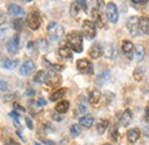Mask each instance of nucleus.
Wrapping results in <instances>:
<instances>
[{
  "instance_id": "nucleus-1",
  "label": "nucleus",
  "mask_w": 149,
  "mask_h": 145,
  "mask_svg": "<svg viewBox=\"0 0 149 145\" xmlns=\"http://www.w3.org/2000/svg\"><path fill=\"white\" fill-rule=\"evenodd\" d=\"M84 35L80 32V31H70L67 36H65V40H67V44L69 45V47L76 52V53H81L83 50H84Z\"/></svg>"
},
{
  "instance_id": "nucleus-2",
  "label": "nucleus",
  "mask_w": 149,
  "mask_h": 145,
  "mask_svg": "<svg viewBox=\"0 0 149 145\" xmlns=\"http://www.w3.org/2000/svg\"><path fill=\"white\" fill-rule=\"evenodd\" d=\"M47 32L49 35V38L53 42H57L58 39H61L62 36L64 35V29L57 22L53 21V22L48 23V25H47Z\"/></svg>"
},
{
  "instance_id": "nucleus-3",
  "label": "nucleus",
  "mask_w": 149,
  "mask_h": 145,
  "mask_svg": "<svg viewBox=\"0 0 149 145\" xmlns=\"http://www.w3.org/2000/svg\"><path fill=\"white\" fill-rule=\"evenodd\" d=\"M42 18L38 11H31L26 16V24L31 30H38L41 25Z\"/></svg>"
},
{
  "instance_id": "nucleus-4",
  "label": "nucleus",
  "mask_w": 149,
  "mask_h": 145,
  "mask_svg": "<svg viewBox=\"0 0 149 145\" xmlns=\"http://www.w3.org/2000/svg\"><path fill=\"white\" fill-rule=\"evenodd\" d=\"M81 34L88 40L93 39L96 36V25L93 21L91 20H84L81 25Z\"/></svg>"
},
{
  "instance_id": "nucleus-5",
  "label": "nucleus",
  "mask_w": 149,
  "mask_h": 145,
  "mask_svg": "<svg viewBox=\"0 0 149 145\" xmlns=\"http://www.w3.org/2000/svg\"><path fill=\"white\" fill-rule=\"evenodd\" d=\"M76 66H77V70L80 72V74H83V75H93L94 72L93 63L88 59L83 58V59L77 60Z\"/></svg>"
},
{
  "instance_id": "nucleus-6",
  "label": "nucleus",
  "mask_w": 149,
  "mask_h": 145,
  "mask_svg": "<svg viewBox=\"0 0 149 145\" xmlns=\"http://www.w3.org/2000/svg\"><path fill=\"white\" fill-rule=\"evenodd\" d=\"M126 28L131 36L136 37L140 31V18L138 16H130L126 21Z\"/></svg>"
},
{
  "instance_id": "nucleus-7",
  "label": "nucleus",
  "mask_w": 149,
  "mask_h": 145,
  "mask_svg": "<svg viewBox=\"0 0 149 145\" xmlns=\"http://www.w3.org/2000/svg\"><path fill=\"white\" fill-rule=\"evenodd\" d=\"M45 83H46L48 87H51V88H57V87H60L61 83H62V77H61L56 72L51 69L49 72H47V75H46V81H45Z\"/></svg>"
},
{
  "instance_id": "nucleus-8",
  "label": "nucleus",
  "mask_w": 149,
  "mask_h": 145,
  "mask_svg": "<svg viewBox=\"0 0 149 145\" xmlns=\"http://www.w3.org/2000/svg\"><path fill=\"white\" fill-rule=\"evenodd\" d=\"M91 15H92V18H93V22L95 23V25L97 28H103L106 25L107 18H106V15L99 8H93L91 11Z\"/></svg>"
},
{
  "instance_id": "nucleus-9",
  "label": "nucleus",
  "mask_w": 149,
  "mask_h": 145,
  "mask_svg": "<svg viewBox=\"0 0 149 145\" xmlns=\"http://www.w3.org/2000/svg\"><path fill=\"white\" fill-rule=\"evenodd\" d=\"M107 9V18H109V21L111 23H117L118 21V9L117 6L113 2H108L106 6Z\"/></svg>"
},
{
  "instance_id": "nucleus-10",
  "label": "nucleus",
  "mask_w": 149,
  "mask_h": 145,
  "mask_svg": "<svg viewBox=\"0 0 149 145\" xmlns=\"http://www.w3.org/2000/svg\"><path fill=\"white\" fill-rule=\"evenodd\" d=\"M19 47V36L16 34V35H14V36L12 37V39L6 44V49H7V51L9 53L15 54V53H17Z\"/></svg>"
},
{
  "instance_id": "nucleus-11",
  "label": "nucleus",
  "mask_w": 149,
  "mask_h": 145,
  "mask_svg": "<svg viewBox=\"0 0 149 145\" xmlns=\"http://www.w3.org/2000/svg\"><path fill=\"white\" fill-rule=\"evenodd\" d=\"M35 69H36V63L32 60H26L22 63L21 69H19V74L22 76H28L31 72H35Z\"/></svg>"
},
{
  "instance_id": "nucleus-12",
  "label": "nucleus",
  "mask_w": 149,
  "mask_h": 145,
  "mask_svg": "<svg viewBox=\"0 0 149 145\" xmlns=\"http://www.w3.org/2000/svg\"><path fill=\"white\" fill-rule=\"evenodd\" d=\"M134 47L135 46L132 44V42L129 40V39H124L122 42V51H123L124 55L130 60L132 59V55L134 53Z\"/></svg>"
},
{
  "instance_id": "nucleus-13",
  "label": "nucleus",
  "mask_w": 149,
  "mask_h": 145,
  "mask_svg": "<svg viewBox=\"0 0 149 145\" xmlns=\"http://www.w3.org/2000/svg\"><path fill=\"white\" fill-rule=\"evenodd\" d=\"M88 55L92 59H99L103 55V47L100 43H94L88 50Z\"/></svg>"
},
{
  "instance_id": "nucleus-14",
  "label": "nucleus",
  "mask_w": 149,
  "mask_h": 145,
  "mask_svg": "<svg viewBox=\"0 0 149 145\" xmlns=\"http://www.w3.org/2000/svg\"><path fill=\"white\" fill-rule=\"evenodd\" d=\"M140 135H141L140 129H138V128H131V129L127 130V132H126L127 142H129L130 144H134V143L140 138Z\"/></svg>"
},
{
  "instance_id": "nucleus-15",
  "label": "nucleus",
  "mask_w": 149,
  "mask_h": 145,
  "mask_svg": "<svg viewBox=\"0 0 149 145\" xmlns=\"http://www.w3.org/2000/svg\"><path fill=\"white\" fill-rule=\"evenodd\" d=\"M132 119H133L132 112H131V109L127 108L122 113V115H120V118H119V123H120L123 127H127L131 122H132Z\"/></svg>"
},
{
  "instance_id": "nucleus-16",
  "label": "nucleus",
  "mask_w": 149,
  "mask_h": 145,
  "mask_svg": "<svg viewBox=\"0 0 149 145\" xmlns=\"http://www.w3.org/2000/svg\"><path fill=\"white\" fill-rule=\"evenodd\" d=\"M7 11H8L9 15H12V16H19V15L24 14V9H23L21 6L16 5V4H13V2L8 4Z\"/></svg>"
},
{
  "instance_id": "nucleus-17",
  "label": "nucleus",
  "mask_w": 149,
  "mask_h": 145,
  "mask_svg": "<svg viewBox=\"0 0 149 145\" xmlns=\"http://www.w3.org/2000/svg\"><path fill=\"white\" fill-rule=\"evenodd\" d=\"M101 92L97 90V89H92V90L88 92V97H87V100H88V103L90 104H97L99 103V100L101 99Z\"/></svg>"
},
{
  "instance_id": "nucleus-18",
  "label": "nucleus",
  "mask_w": 149,
  "mask_h": 145,
  "mask_svg": "<svg viewBox=\"0 0 149 145\" xmlns=\"http://www.w3.org/2000/svg\"><path fill=\"white\" fill-rule=\"evenodd\" d=\"M58 55L62 58V59H65V60H69V59H72V50L69 47V46H61L58 49Z\"/></svg>"
},
{
  "instance_id": "nucleus-19",
  "label": "nucleus",
  "mask_w": 149,
  "mask_h": 145,
  "mask_svg": "<svg viewBox=\"0 0 149 145\" xmlns=\"http://www.w3.org/2000/svg\"><path fill=\"white\" fill-rule=\"evenodd\" d=\"M108 126H109V121L108 120H104V119L97 120V122H96V132L99 135H103L106 132Z\"/></svg>"
},
{
  "instance_id": "nucleus-20",
  "label": "nucleus",
  "mask_w": 149,
  "mask_h": 145,
  "mask_svg": "<svg viewBox=\"0 0 149 145\" xmlns=\"http://www.w3.org/2000/svg\"><path fill=\"white\" fill-rule=\"evenodd\" d=\"M133 55H134V59H135L136 61H141V60L145 58V55H146V50H145V47H143L142 45H135Z\"/></svg>"
},
{
  "instance_id": "nucleus-21",
  "label": "nucleus",
  "mask_w": 149,
  "mask_h": 145,
  "mask_svg": "<svg viewBox=\"0 0 149 145\" xmlns=\"http://www.w3.org/2000/svg\"><path fill=\"white\" fill-rule=\"evenodd\" d=\"M140 31L145 35H149V16L140 18Z\"/></svg>"
},
{
  "instance_id": "nucleus-22",
  "label": "nucleus",
  "mask_w": 149,
  "mask_h": 145,
  "mask_svg": "<svg viewBox=\"0 0 149 145\" xmlns=\"http://www.w3.org/2000/svg\"><path fill=\"white\" fill-rule=\"evenodd\" d=\"M94 123V119L92 115H84L83 118H80L79 119V125H81L83 127L85 128H91L93 126Z\"/></svg>"
},
{
  "instance_id": "nucleus-23",
  "label": "nucleus",
  "mask_w": 149,
  "mask_h": 145,
  "mask_svg": "<svg viewBox=\"0 0 149 145\" xmlns=\"http://www.w3.org/2000/svg\"><path fill=\"white\" fill-rule=\"evenodd\" d=\"M69 106H70V103L68 100H62L61 103H58L55 106V112L60 113V114H64L68 112Z\"/></svg>"
},
{
  "instance_id": "nucleus-24",
  "label": "nucleus",
  "mask_w": 149,
  "mask_h": 145,
  "mask_svg": "<svg viewBox=\"0 0 149 145\" xmlns=\"http://www.w3.org/2000/svg\"><path fill=\"white\" fill-rule=\"evenodd\" d=\"M109 77H110V72L109 70H104V72H102L97 76V78H96L95 82H96L97 85H103L106 82L109 81Z\"/></svg>"
},
{
  "instance_id": "nucleus-25",
  "label": "nucleus",
  "mask_w": 149,
  "mask_h": 145,
  "mask_svg": "<svg viewBox=\"0 0 149 145\" xmlns=\"http://www.w3.org/2000/svg\"><path fill=\"white\" fill-rule=\"evenodd\" d=\"M115 46L112 44H106L104 45V49H103V52H104V56L108 58V59H112L115 56Z\"/></svg>"
},
{
  "instance_id": "nucleus-26",
  "label": "nucleus",
  "mask_w": 149,
  "mask_h": 145,
  "mask_svg": "<svg viewBox=\"0 0 149 145\" xmlns=\"http://www.w3.org/2000/svg\"><path fill=\"white\" fill-rule=\"evenodd\" d=\"M65 92H67V90H65L64 88H61V89L56 90L55 92H53V93L51 94L49 100H51V101H56V100H58L60 98H62V97L65 94Z\"/></svg>"
},
{
  "instance_id": "nucleus-27",
  "label": "nucleus",
  "mask_w": 149,
  "mask_h": 145,
  "mask_svg": "<svg viewBox=\"0 0 149 145\" xmlns=\"http://www.w3.org/2000/svg\"><path fill=\"white\" fill-rule=\"evenodd\" d=\"M17 63H19L17 60H16V61H13V60H10L9 58H3V60H2V67H3L5 69H12V68L16 67Z\"/></svg>"
},
{
  "instance_id": "nucleus-28",
  "label": "nucleus",
  "mask_w": 149,
  "mask_h": 145,
  "mask_svg": "<svg viewBox=\"0 0 149 145\" xmlns=\"http://www.w3.org/2000/svg\"><path fill=\"white\" fill-rule=\"evenodd\" d=\"M46 72H44V70H39V72L35 75V78H33V81L38 83V84H41V83H45V81H46Z\"/></svg>"
},
{
  "instance_id": "nucleus-29",
  "label": "nucleus",
  "mask_w": 149,
  "mask_h": 145,
  "mask_svg": "<svg viewBox=\"0 0 149 145\" xmlns=\"http://www.w3.org/2000/svg\"><path fill=\"white\" fill-rule=\"evenodd\" d=\"M37 47L40 52H46L48 50V42L46 39H38L37 40Z\"/></svg>"
},
{
  "instance_id": "nucleus-30",
  "label": "nucleus",
  "mask_w": 149,
  "mask_h": 145,
  "mask_svg": "<svg viewBox=\"0 0 149 145\" xmlns=\"http://www.w3.org/2000/svg\"><path fill=\"white\" fill-rule=\"evenodd\" d=\"M79 9H80V6L77 4V1H74L71 2L70 5V9H69V13L71 16H77L79 14Z\"/></svg>"
},
{
  "instance_id": "nucleus-31",
  "label": "nucleus",
  "mask_w": 149,
  "mask_h": 145,
  "mask_svg": "<svg viewBox=\"0 0 149 145\" xmlns=\"http://www.w3.org/2000/svg\"><path fill=\"white\" fill-rule=\"evenodd\" d=\"M13 27L16 31H22V29L24 27V20L23 18H15L13 21Z\"/></svg>"
},
{
  "instance_id": "nucleus-32",
  "label": "nucleus",
  "mask_w": 149,
  "mask_h": 145,
  "mask_svg": "<svg viewBox=\"0 0 149 145\" xmlns=\"http://www.w3.org/2000/svg\"><path fill=\"white\" fill-rule=\"evenodd\" d=\"M143 75H145V70H142L141 68H136V69H134V72H133V77H134L138 82L142 81Z\"/></svg>"
},
{
  "instance_id": "nucleus-33",
  "label": "nucleus",
  "mask_w": 149,
  "mask_h": 145,
  "mask_svg": "<svg viewBox=\"0 0 149 145\" xmlns=\"http://www.w3.org/2000/svg\"><path fill=\"white\" fill-rule=\"evenodd\" d=\"M9 118H12L13 120H14V123H15V126L16 127H21V123H19V114L17 113V112H15V111H13V112H10L9 114Z\"/></svg>"
},
{
  "instance_id": "nucleus-34",
  "label": "nucleus",
  "mask_w": 149,
  "mask_h": 145,
  "mask_svg": "<svg viewBox=\"0 0 149 145\" xmlns=\"http://www.w3.org/2000/svg\"><path fill=\"white\" fill-rule=\"evenodd\" d=\"M80 128L78 125H72L71 127H70V135L72 136V137H78L79 135H80Z\"/></svg>"
},
{
  "instance_id": "nucleus-35",
  "label": "nucleus",
  "mask_w": 149,
  "mask_h": 145,
  "mask_svg": "<svg viewBox=\"0 0 149 145\" xmlns=\"http://www.w3.org/2000/svg\"><path fill=\"white\" fill-rule=\"evenodd\" d=\"M110 136H111L112 141H115V142H117V141H118L119 135H118V128L116 127V126L111 128V130H110Z\"/></svg>"
},
{
  "instance_id": "nucleus-36",
  "label": "nucleus",
  "mask_w": 149,
  "mask_h": 145,
  "mask_svg": "<svg viewBox=\"0 0 149 145\" xmlns=\"http://www.w3.org/2000/svg\"><path fill=\"white\" fill-rule=\"evenodd\" d=\"M13 107H14V111L17 112L19 114V113H21V114H24V113H25V108H24L23 106H21L19 104H16V103H15V104L13 105Z\"/></svg>"
},
{
  "instance_id": "nucleus-37",
  "label": "nucleus",
  "mask_w": 149,
  "mask_h": 145,
  "mask_svg": "<svg viewBox=\"0 0 149 145\" xmlns=\"http://www.w3.org/2000/svg\"><path fill=\"white\" fill-rule=\"evenodd\" d=\"M52 119H53L54 121H57V122L62 121V116H61V114L57 113V112H53V113H52Z\"/></svg>"
},
{
  "instance_id": "nucleus-38",
  "label": "nucleus",
  "mask_w": 149,
  "mask_h": 145,
  "mask_svg": "<svg viewBox=\"0 0 149 145\" xmlns=\"http://www.w3.org/2000/svg\"><path fill=\"white\" fill-rule=\"evenodd\" d=\"M78 111H79V113H81V114H85L86 112H87V106L85 105V104H79L78 105Z\"/></svg>"
},
{
  "instance_id": "nucleus-39",
  "label": "nucleus",
  "mask_w": 149,
  "mask_h": 145,
  "mask_svg": "<svg viewBox=\"0 0 149 145\" xmlns=\"http://www.w3.org/2000/svg\"><path fill=\"white\" fill-rule=\"evenodd\" d=\"M25 122H26L28 128H29L30 130H32V129H33V123H32V121H31V119H30L29 116H25Z\"/></svg>"
},
{
  "instance_id": "nucleus-40",
  "label": "nucleus",
  "mask_w": 149,
  "mask_h": 145,
  "mask_svg": "<svg viewBox=\"0 0 149 145\" xmlns=\"http://www.w3.org/2000/svg\"><path fill=\"white\" fill-rule=\"evenodd\" d=\"M77 4L85 11V13H87V6H86V1H83V0H80V1H77Z\"/></svg>"
},
{
  "instance_id": "nucleus-41",
  "label": "nucleus",
  "mask_w": 149,
  "mask_h": 145,
  "mask_svg": "<svg viewBox=\"0 0 149 145\" xmlns=\"http://www.w3.org/2000/svg\"><path fill=\"white\" fill-rule=\"evenodd\" d=\"M7 90H8V83L5 82V80H1V91L5 92Z\"/></svg>"
},
{
  "instance_id": "nucleus-42",
  "label": "nucleus",
  "mask_w": 149,
  "mask_h": 145,
  "mask_svg": "<svg viewBox=\"0 0 149 145\" xmlns=\"http://www.w3.org/2000/svg\"><path fill=\"white\" fill-rule=\"evenodd\" d=\"M38 106H46V104H47V101H46V99L45 98H39L37 101Z\"/></svg>"
},
{
  "instance_id": "nucleus-43",
  "label": "nucleus",
  "mask_w": 149,
  "mask_h": 145,
  "mask_svg": "<svg viewBox=\"0 0 149 145\" xmlns=\"http://www.w3.org/2000/svg\"><path fill=\"white\" fill-rule=\"evenodd\" d=\"M6 145H19V144L16 141H14L13 138H9V139L6 141Z\"/></svg>"
},
{
  "instance_id": "nucleus-44",
  "label": "nucleus",
  "mask_w": 149,
  "mask_h": 145,
  "mask_svg": "<svg viewBox=\"0 0 149 145\" xmlns=\"http://www.w3.org/2000/svg\"><path fill=\"white\" fill-rule=\"evenodd\" d=\"M25 94L28 97H33L36 94V92H35V90H32V89H28V90L25 91Z\"/></svg>"
},
{
  "instance_id": "nucleus-45",
  "label": "nucleus",
  "mask_w": 149,
  "mask_h": 145,
  "mask_svg": "<svg viewBox=\"0 0 149 145\" xmlns=\"http://www.w3.org/2000/svg\"><path fill=\"white\" fill-rule=\"evenodd\" d=\"M145 120L147 122H149V106H147L146 109H145Z\"/></svg>"
},
{
  "instance_id": "nucleus-46",
  "label": "nucleus",
  "mask_w": 149,
  "mask_h": 145,
  "mask_svg": "<svg viewBox=\"0 0 149 145\" xmlns=\"http://www.w3.org/2000/svg\"><path fill=\"white\" fill-rule=\"evenodd\" d=\"M42 143H44L45 145H55V143H54L53 141H51V139H46V138L42 139Z\"/></svg>"
},
{
  "instance_id": "nucleus-47",
  "label": "nucleus",
  "mask_w": 149,
  "mask_h": 145,
  "mask_svg": "<svg viewBox=\"0 0 149 145\" xmlns=\"http://www.w3.org/2000/svg\"><path fill=\"white\" fill-rule=\"evenodd\" d=\"M132 4L133 5H143L145 6V5H147V1H136V0H133Z\"/></svg>"
},
{
  "instance_id": "nucleus-48",
  "label": "nucleus",
  "mask_w": 149,
  "mask_h": 145,
  "mask_svg": "<svg viewBox=\"0 0 149 145\" xmlns=\"http://www.w3.org/2000/svg\"><path fill=\"white\" fill-rule=\"evenodd\" d=\"M16 135L19 136V138H21V139H22V142H24V143L26 142V139H25V137H23V136H22V134H21V131H19V130H17V131H16Z\"/></svg>"
},
{
  "instance_id": "nucleus-49",
  "label": "nucleus",
  "mask_w": 149,
  "mask_h": 145,
  "mask_svg": "<svg viewBox=\"0 0 149 145\" xmlns=\"http://www.w3.org/2000/svg\"><path fill=\"white\" fill-rule=\"evenodd\" d=\"M145 135H146L147 138H149V127H147L145 129Z\"/></svg>"
},
{
  "instance_id": "nucleus-50",
  "label": "nucleus",
  "mask_w": 149,
  "mask_h": 145,
  "mask_svg": "<svg viewBox=\"0 0 149 145\" xmlns=\"http://www.w3.org/2000/svg\"><path fill=\"white\" fill-rule=\"evenodd\" d=\"M32 46H33V43H32V42H30V43H29V44H28V49H29V50H30V49H31V47H32Z\"/></svg>"
},
{
  "instance_id": "nucleus-51",
  "label": "nucleus",
  "mask_w": 149,
  "mask_h": 145,
  "mask_svg": "<svg viewBox=\"0 0 149 145\" xmlns=\"http://www.w3.org/2000/svg\"><path fill=\"white\" fill-rule=\"evenodd\" d=\"M36 145H40V144H39V143H36Z\"/></svg>"
}]
</instances>
